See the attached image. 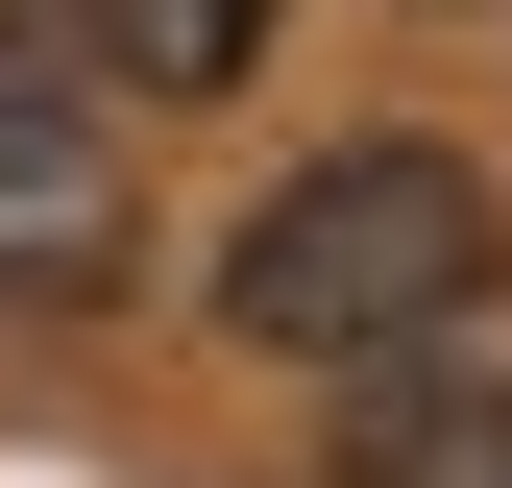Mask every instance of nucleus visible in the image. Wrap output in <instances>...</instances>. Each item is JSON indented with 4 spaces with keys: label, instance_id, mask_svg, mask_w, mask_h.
Segmentation results:
<instances>
[{
    "label": "nucleus",
    "instance_id": "1",
    "mask_svg": "<svg viewBox=\"0 0 512 488\" xmlns=\"http://www.w3.org/2000/svg\"><path fill=\"white\" fill-rule=\"evenodd\" d=\"M488 269H512V196L439 122H366V147H317L293 196H244V244H220V318L269 342V366H415V342H464L488 318Z\"/></svg>",
    "mask_w": 512,
    "mask_h": 488
},
{
    "label": "nucleus",
    "instance_id": "2",
    "mask_svg": "<svg viewBox=\"0 0 512 488\" xmlns=\"http://www.w3.org/2000/svg\"><path fill=\"white\" fill-rule=\"evenodd\" d=\"M122 244H147V196H122V98H74V74L0 49V293H122Z\"/></svg>",
    "mask_w": 512,
    "mask_h": 488
},
{
    "label": "nucleus",
    "instance_id": "3",
    "mask_svg": "<svg viewBox=\"0 0 512 488\" xmlns=\"http://www.w3.org/2000/svg\"><path fill=\"white\" fill-rule=\"evenodd\" d=\"M342 488H512V366L488 342L342 366Z\"/></svg>",
    "mask_w": 512,
    "mask_h": 488
},
{
    "label": "nucleus",
    "instance_id": "4",
    "mask_svg": "<svg viewBox=\"0 0 512 488\" xmlns=\"http://www.w3.org/2000/svg\"><path fill=\"white\" fill-rule=\"evenodd\" d=\"M269 25H293V0H49V49H25V74H122V98H244V74H269Z\"/></svg>",
    "mask_w": 512,
    "mask_h": 488
}]
</instances>
